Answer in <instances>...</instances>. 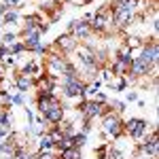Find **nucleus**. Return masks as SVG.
<instances>
[{"label":"nucleus","instance_id":"nucleus-14","mask_svg":"<svg viewBox=\"0 0 159 159\" xmlns=\"http://www.w3.org/2000/svg\"><path fill=\"white\" fill-rule=\"evenodd\" d=\"M36 147H38V151H55V142L49 136V132H45L43 136L36 138Z\"/></svg>","mask_w":159,"mask_h":159},{"label":"nucleus","instance_id":"nucleus-26","mask_svg":"<svg viewBox=\"0 0 159 159\" xmlns=\"http://www.w3.org/2000/svg\"><path fill=\"white\" fill-rule=\"evenodd\" d=\"M64 2H68V4H72V7H87L85 0H64Z\"/></svg>","mask_w":159,"mask_h":159},{"label":"nucleus","instance_id":"nucleus-2","mask_svg":"<svg viewBox=\"0 0 159 159\" xmlns=\"http://www.w3.org/2000/svg\"><path fill=\"white\" fill-rule=\"evenodd\" d=\"M151 129H155V125H151L147 119H140V117L123 119V136L125 138H132L134 142H140Z\"/></svg>","mask_w":159,"mask_h":159},{"label":"nucleus","instance_id":"nucleus-19","mask_svg":"<svg viewBox=\"0 0 159 159\" xmlns=\"http://www.w3.org/2000/svg\"><path fill=\"white\" fill-rule=\"evenodd\" d=\"M87 138H89V136L83 134V132H74L72 134V147L74 148H83L87 144Z\"/></svg>","mask_w":159,"mask_h":159},{"label":"nucleus","instance_id":"nucleus-23","mask_svg":"<svg viewBox=\"0 0 159 159\" xmlns=\"http://www.w3.org/2000/svg\"><path fill=\"white\" fill-rule=\"evenodd\" d=\"M93 102H98V104H106V102H108V96H106V93H104V91H98V93H96V96H93Z\"/></svg>","mask_w":159,"mask_h":159},{"label":"nucleus","instance_id":"nucleus-17","mask_svg":"<svg viewBox=\"0 0 159 159\" xmlns=\"http://www.w3.org/2000/svg\"><path fill=\"white\" fill-rule=\"evenodd\" d=\"M0 127L7 129V132H13V115H11V110H0Z\"/></svg>","mask_w":159,"mask_h":159},{"label":"nucleus","instance_id":"nucleus-15","mask_svg":"<svg viewBox=\"0 0 159 159\" xmlns=\"http://www.w3.org/2000/svg\"><path fill=\"white\" fill-rule=\"evenodd\" d=\"M106 85H108L110 91H125L129 83H127V79H125V76H117V74H115V76L110 79Z\"/></svg>","mask_w":159,"mask_h":159},{"label":"nucleus","instance_id":"nucleus-8","mask_svg":"<svg viewBox=\"0 0 159 159\" xmlns=\"http://www.w3.org/2000/svg\"><path fill=\"white\" fill-rule=\"evenodd\" d=\"M43 119H45V123L47 125H57V123H61L64 119H66V106L64 104H53L49 110H45L43 115H40Z\"/></svg>","mask_w":159,"mask_h":159},{"label":"nucleus","instance_id":"nucleus-1","mask_svg":"<svg viewBox=\"0 0 159 159\" xmlns=\"http://www.w3.org/2000/svg\"><path fill=\"white\" fill-rule=\"evenodd\" d=\"M89 25H91V32H93L96 36H100V38L112 36L117 30H115V21H112V11H110V4L100 7L98 11L91 15Z\"/></svg>","mask_w":159,"mask_h":159},{"label":"nucleus","instance_id":"nucleus-7","mask_svg":"<svg viewBox=\"0 0 159 159\" xmlns=\"http://www.w3.org/2000/svg\"><path fill=\"white\" fill-rule=\"evenodd\" d=\"M53 45L57 47V49L64 53V55H70V53H74L76 51V47L81 45L76 38L72 36V34H68V32H64V34H60V36L53 40Z\"/></svg>","mask_w":159,"mask_h":159},{"label":"nucleus","instance_id":"nucleus-25","mask_svg":"<svg viewBox=\"0 0 159 159\" xmlns=\"http://www.w3.org/2000/svg\"><path fill=\"white\" fill-rule=\"evenodd\" d=\"M136 100H138V91H136V89H129V91L125 93V104H127V102H136Z\"/></svg>","mask_w":159,"mask_h":159},{"label":"nucleus","instance_id":"nucleus-13","mask_svg":"<svg viewBox=\"0 0 159 159\" xmlns=\"http://www.w3.org/2000/svg\"><path fill=\"white\" fill-rule=\"evenodd\" d=\"M0 19H2V25H7V28L17 25L19 21H21V11H17V9H9V11L0 17Z\"/></svg>","mask_w":159,"mask_h":159},{"label":"nucleus","instance_id":"nucleus-11","mask_svg":"<svg viewBox=\"0 0 159 159\" xmlns=\"http://www.w3.org/2000/svg\"><path fill=\"white\" fill-rule=\"evenodd\" d=\"M61 98L57 93H51V96H34V104H36L38 115H43L45 110H49L53 104H60Z\"/></svg>","mask_w":159,"mask_h":159},{"label":"nucleus","instance_id":"nucleus-28","mask_svg":"<svg viewBox=\"0 0 159 159\" xmlns=\"http://www.w3.org/2000/svg\"><path fill=\"white\" fill-rule=\"evenodd\" d=\"M129 159H151V157H147V155H140V153H136V151H134Z\"/></svg>","mask_w":159,"mask_h":159},{"label":"nucleus","instance_id":"nucleus-3","mask_svg":"<svg viewBox=\"0 0 159 159\" xmlns=\"http://www.w3.org/2000/svg\"><path fill=\"white\" fill-rule=\"evenodd\" d=\"M102 119V140H121L125 138L123 136V117L117 115V112H110V115H104L100 117Z\"/></svg>","mask_w":159,"mask_h":159},{"label":"nucleus","instance_id":"nucleus-24","mask_svg":"<svg viewBox=\"0 0 159 159\" xmlns=\"http://www.w3.org/2000/svg\"><path fill=\"white\" fill-rule=\"evenodd\" d=\"M91 129H93V121H85V119H83V123H81V132H83V134H91Z\"/></svg>","mask_w":159,"mask_h":159},{"label":"nucleus","instance_id":"nucleus-22","mask_svg":"<svg viewBox=\"0 0 159 159\" xmlns=\"http://www.w3.org/2000/svg\"><path fill=\"white\" fill-rule=\"evenodd\" d=\"M9 9H17V11H21V7H24V0H2Z\"/></svg>","mask_w":159,"mask_h":159},{"label":"nucleus","instance_id":"nucleus-29","mask_svg":"<svg viewBox=\"0 0 159 159\" xmlns=\"http://www.w3.org/2000/svg\"><path fill=\"white\" fill-rule=\"evenodd\" d=\"M7 11H9V7H7L4 2H0V17H2V15H4Z\"/></svg>","mask_w":159,"mask_h":159},{"label":"nucleus","instance_id":"nucleus-4","mask_svg":"<svg viewBox=\"0 0 159 159\" xmlns=\"http://www.w3.org/2000/svg\"><path fill=\"white\" fill-rule=\"evenodd\" d=\"M136 153L140 155H147L151 159H159V140H157V129H151L140 142H136L134 147Z\"/></svg>","mask_w":159,"mask_h":159},{"label":"nucleus","instance_id":"nucleus-21","mask_svg":"<svg viewBox=\"0 0 159 159\" xmlns=\"http://www.w3.org/2000/svg\"><path fill=\"white\" fill-rule=\"evenodd\" d=\"M108 102H110V106H112V112H117V115H123L125 112V106L127 104L123 100H108Z\"/></svg>","mask_w":159,"mask_h":159},{"label":"nucleus","instance_id":"nucleus-5","mask_svg":"<svg viewBox=\"0 0 159 159\" xmlns=\"http://www.w3.org/2000/svg\"><path fill=\"white\" fill-rule=\"evenodd\" d=\"M68 34H72L79 43H85V40H89V38L93 36L91 25H89L87 19H72L68 24Z\"/></svg>","mask_w":159,"mask_h":159},{"label":"nucleus","instance_id":"nucleus-20","mask_svg":"<svg viewBox=\"0 0 159 159\" xmlns=\"http://www.w3.org/2000/svg\"><path fill=\"white\" fill-rule=\"evenodd\" d=\"M11 106H25V93H21V91H15V93H11Z\"/></svg>","mask_w":159,"mask_h":159},{"label":"nucleus","instance_id":"nucleus-6","mask_svg":"<svg viewBox=\"0 0 159 159\" xmlns=\"http://www.w3.org/2000/svg\"><path fill=\"white\" fill-rule=\"evenodd\" d=\"M40 36H43V34H40L38 30H19V40H21V45H24L25 53H34V49L43 43Z\"/></svg>","mask_w":159,"mask_h":159},{"label":"nucleus","instance_id":"nucleus-30","mask_svg":"<svg viewBox=\"0 0 159 159\" xmlns=\"http://www.w3.org/2000/svg\"><path fill=\"white\" fill-rule=\"evenodd\" d=\"M2 28H4V25H2V19H0V34H2Z\"/></svg>","mask_w":159,"mask_h":159},{"label":"nucleus","instance_id":"nucleus-10","mask_svg":"<svg viewBox=\"0 0 159 159\" xmlns=\"http://www.w3.org/2000/svg\"><path fill=\"white\" fill-rule=\"evenodd\" d=\"M13 83H15V89L21 91V93H28V91L34 89V79L25 72H19V70L13 72Z\"/></svg>","mask_w":159,"mask_h":159},{"label":"nucleus","instance_id":"nucleus-9","mask_svg":"<svg viewBox=\"0 0 159 159\" xmlns=\"http://www.w3.org/2000/svg\"><path fill=\"white\" fill-rule=\"evenodd\" d=\"M17 151V132H11L7 138L0 140V159H13Z\"/></svg>","mask_w":159,"mask_h":159},{"label":"nucleus","instance_id":"nucleus-16","mask_svg":"<svg viewBox=\"0 0 159 159\" xmlns=\"http://www.w3.org/2000/svg\"><path fill=\"white\" fill-rule=\"evenodd\" d=\"M19 40V32H11V30H7V32H2L0 34V45H4V47H11Z\"/></svg>","mask_w":159,"mask_h":159},{"label":"nucleus","instance_id":"nucleus-31","mask_svg":"<svg viewBox=\"0 0 159 159\" xmlns=\"http://www.w3.org/2000/svg\"><path fill=\"white\" fill-rule=\"evenodd\" d=\"M91 2H96V0H85V4H91Z\"/></svg>","mask_w":159,"mask_h":159},{"label":"nucleus","instance_id":"nucleus-18","mask_svg":"<svg viewBox=\"0 0 159 159\" xmlns=\"http://www.w3.org/2000/svg\"><path fill=\"white\" fill-rule=\"evenodd\" d=\"M57 159H83L81 157V148H64V151H57Z\"/></svg>","mask_w":159,"mask_h":159},{"label":"nucleus","instance_id":"nucleus-12","mask_svg":"<svg viewBox=\"0 0 159 159\" xmlns=\"http://www.w3.org/2000/svg\"><path fill=\"white\" fill-rule=\"evenodd\" d=\"M110 9H117V11H127V13H136L140 11V0H112L108 2Z\"/></svg>","mask_w":159,"mask_h":159},{"label":"nucleus","instance_id":"nucleus-27","mask_svg":"<svg viewBox=\"0 0 159 159\" xmlns=\"http://www.w3.org/2000/svg\"><path fill=\"white\" fill-rule=\"evenodd\" d=\"M7 55H9V49H7L4 45H0V60H2V57H7Z\"/></svg>","mask_w":159,"mask_h":159}]
</instances>
